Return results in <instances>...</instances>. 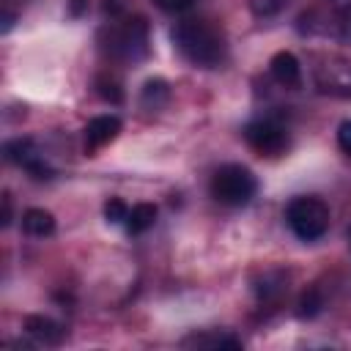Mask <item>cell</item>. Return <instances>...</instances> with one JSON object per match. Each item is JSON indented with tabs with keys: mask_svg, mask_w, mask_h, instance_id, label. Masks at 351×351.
<instances>
[{
	"mask_svg": "<svg viewBox=\"0 0 351 351\" xmlns=\"http://www.w3.org/2000/svg\"><path fill=\"white\" fill-rule=\"evenodd\" d=\"M173 41L178 47V52L200 69H217L225 60L228 44L225 36L217 25L206 22V19H184L173 27Z\"/></svg>",
	"mask_w": 351,
	"mask_h": 351,
	"instance_id": "6da1fadb",
	"label": "cell"
},
{
	"mask_svg": "<svg viewBox=\"0 0 351 351\" xmlns=\"http://www.w3.org/2000/svg\"><path fill=\"white\" fill-rule=\"evenodd\" d=\"M285 222H288V228L293 230L296 239L315 241L329 228V206L321 197H313V195L293 197L285 208Z\"/></svg>",
	"mask_w": 351,
	"mask_h": 351,
	"instance_id": "7a4b0ae2",
	"label": "cell"
},
{
	"mask_svg": "<svg viewBox=\"0 0 351 351\" xmlns=\"http://www.w3.org/2000/svg\"><path fill=\"white\" fill-rule=\"evenodd\" d=\"M211 197L222 206H244L252 200L258 181L250 167L244 165H222L211 176Z\"/></svg>",
	"mask_w": 351,
	"mask_h": 351,
	"instance_id": "3957f363",
	"label": "cell"
},
{
	"mask_svg": "<svg viewBox=\"0 0 351 351\" xmlns=\"http://www.w3.org/2000/svg\"><path fill=\"white\" fill-rule=\"evenodd\" d=\"M104 49L121 60H140L148 55V22L143 16L123 19L107 30Z\"/></svg>",
	"mask_w": 351,
	"mask_h": 351,
	"instance_id": "277c9868",
	"label": "cell"
},
{
	"mask_svg": "<svg viewBox=\"0 0 351 351\" xmlns=\"http://www.w3.org/2000/svg\"><path fill=\"white\" fill-rule=\"evenodd\" d=\"M244 140L258 156H280L288 148L285 129L271 118H258L244 126Z\"/></svg>",
	"mask_w": 351,
	"mask_h": 351,
	"instance_id": "5b68a950",
	"label": "cell"
},
{
	"mask_svg": "<svg viewBox=\"0 0 351 351\" xmlns=\"http://www.w3.org/2000/svg\"><path fill=\"white\" fill-rule=\"evenodd\" d=\"M3 154H5V159H8L11 165L25 167V170H27L33 178H38V181H47V178L55 176V170L44 162V156L38 154V148H36V143H33L30 137H14V140H8V143L3 145Z\"/></svg>",
	"mask_w": 351,
	"mask_h": 351,
	"instance_id": "8992f818",
	"label": "cell"
},
{
	"mask_svg": "<svg viewBox=\"0 0 351 351\" xmlns=\"http://www.w3.org/2000/svg\"><path fill=\"white\" fill-rule=\"evenodd\" d=\"M269 71H271V77H274L282 88H299V85H302V63H299V58H296L293 52H288V49L271 55Z\"/></svg>",
	"mask_w": 351,
	"mask_h": 351,
	"instance_id": "52a82bcc",
	"label": "cell"
},
{
	"mask_svg": "<svg viewBox=\"0 0 351 351\" xmlns=\"http://www.w3.org/2000/svg\"><path fill=\"white\" fill-rule=\"evenodd\" d=\"M118 132H121V118L118 115H96L85 126V145L90 151H96V148L112 143L118 137Z\"/></svg>",
	"mask_w": 351,
	"mask_h": 351,
	"instance_id": "ba28073f",
	"label": "cell"
},
{
	"mask_svg": "<svg viewBox=\"0 0 351 351\" xmlns=\"http://www.w3.org/2000/svg\"><path fill=\"white\" fill-rule=\"evenodd\" d=\"M25 329H27V335L33 340H38L44 346H58L66 337V329L58 321H52L49 315H27L25 318Z\"/></svg>",
	"mask_w": 351,
	"mask_h": 351,
	"instance_id": "9c48e42d",
	"label": "cell"
},
{
	"mask_svg": "<svg viewBox=\"0 0 351 351\" xmlns=\"http://www.w3.org/2000/svg\"><path fill=\"white\" fill-rule=\"evenodd\" d=\"M22 230L33 239H47L55 233V217L47 208H27L22 214Z\"/></svg>",
	"mask_w": 351,
	"mask_h": 351,
	"instance_id": "30bf717a",
	"label": "cell"
},
{
	"mask_svg": "<svg viewBox=\"0 0 351 351\" xmlns=\"http://www.w3.org/2000/svg\"><path fill=\"white\" fill-rule=\"evenodd\" d=\"M167 99H170V85L162 77H151L140 90V104L145 110H162L167 104Z\"/></svg>",
	"mask_w": 351,
	"mask_h": 351,
	"instance_id": "8fae6325",
	"label": "cell"
},
{
	"mask_svg": "<svg viewBox=\"0 0 351 351\" xmlns=\"http://www.w3.org/2000/svg\"><path fill=\"white\" fill-rule=\"evenodd\" d=\"M154 222H156V206L154 203H137V206L129 208V217H126L123 225L132 236H140L148 228H154Z\"/></svg>",
	"mask_w": 351,
	"mask_h": 351,
	"instance_id": "7c38bea8",
	"label": "cell"
},
{
	"mask_svg": "<svg viewBox=\"0 0 351 351\" xmlns=\"http://www.w3.org/2000/svg\"><path fill=\"white\" fill-rule=\"evenodd\" d=\"M181 346H197V348H241V340L225 332H206V335H189L181 340Z\"/></svg>",
	"mask_w": 351,
	"mask_h": 351,
	"instance_id": "4fadbf2b",
	"label": "cell"
},
{
	"mask_svg": "<svg viewBox=\"0 0 351 351\" xmlns=\"http://www.w3.org/2000/svg\"><path fill=\"white\" fill-rule=\"evenodd\" d=\"M321 310H324V296H321V291H318V288L302 291V296H299V302H296V315H299V318H315Z\"/></svg>",
	"mask_w": 351,
	"mask_h": 351,
	"instance_id": "5bb4252c",
	"label": "cell"
},
{
	"mask_svg": "<svg viewBox=\"0 0 351 351\" xmlns=\"http://www.w3.org/2000/svg\"><path fill=\"white\" fill-rule=\"evenodd\" d=\"M96 93H99L104 101H110V104H121V101H123V88H121V82L112 80V77H99V80H96Z\"/></svg>",
	"mask_w": 351,
	"mask_h": 351,
	"instance_id": "9a60e30c",
	"label": "cell"
},
{
	"mask_svg": "<svg viewBox=\"0 0 351 351\" xmlns=\"http://www.w3.org/2000/svg\"><path fill=\"white\" fill-rule=\"evenodd\" d=\"M126 217H129V206H126L121 197H110V200L104 203V219H107V222L118 225V222H126Z\"/></svg>",
	"mask_w": 351,
	"mask_h": 351,
	"instance_id": "2e32d148",
	"label": "cell"
},
{
	"mask_svg": "<svg viewBox=\"0 0 351 351\" xmlns=\"http://www.w3.org/2000/svg\"><path fill=\"white\" fill-rule=\"evenodd\" d=\"M335 30H337V38H340V41L351 44V3L337 11V16H335Z\"/></svg>",
	"mask_w": 351,
	"mask_h": 351,
	"instance_id": "e0dca14e",
	"label": "cell"
},
{
	"mask_svg": "<svg viewBox=\"0 0 351 351\" xmlns=\"http://www.w3.org/2000/svg\"><path fill=\"white\" fill-rule=\"evenodd\" d=\"M250 8H252V14L255 16H274V14H280L282 8H285V0H250Z\"/></svg>",
	"mask_w": 351,
	"mask_h": 351,
	"instance_id": "ac0fdd59",
	"label": "cell"
},
{
	"mask_svg": "<svg viewBox=\"0 0 351 351\" xmlns=\"http://www.w3.org/2000/svg\"><path fill=\"white\" fill-rule=\"evenodd\" d=\"M337 145L343 154L351 156V118H346L340 126H337Z\"/></svg>",
	"mask_w": 351,
	"mask_h": 351,
	"instance_id": "d6986e66",
	"label": "cell"
},
{
	"mask_svg": "<svg viewBox=\"0 0 351 351\" xmlns=\"http://www.w3.org/2000/svg\"><path fill=\"white\" fill-rule=\"evenodd\" d=\"M154 5L159 11H167V14H176V11H184L192 5V0H154Z\"/></svg>",
	"mask_w": 351,
	"mask_h": 351,
	"instance_id": "ffe728a7",
	"label": "cell"
},
{
	"mask_svg": "<svg viewBox=\"0 0 351 351\" xmlns=\"http://www.w3.org/2000/svg\"><path fill=\"white\" fill-rule=\"evenodd\" d=\"M11 225V195L3 192V228Z\"/></svg>",
	"mask_w": 351,
	"mask_h": 351,
	"instance_id": "44dd1931",
	"label": "cell"
},
{
	"mask_svg": "<svg viewBox=\"0 0 351 351\" xmlns=\"http://www.w3.org/2000/svg\"><path fill=\"white\" fill-rule=\"evenodd\" d=\"M85 5H88V0H71V3H69V11H71V16H80V14L85 11Z\"/></svg>",
	"mask_w": 351,
	"mask_h": 351,
	"instance_id": "7402d4cb",
	"label": "cell"
},
{
	"mask_svg": "<svg viewBox=\"0 0 351 351\" xmlns=\"http://www.w3.org/2000/svg\"><path fill=\"white\" fill-rule=\"evenodd\" d=\"M348 247H351V228H348Z\"/></svg>",
	"mask_w": 351,
	"mask_h": 351,
	"instance_id": "603a6c76",
	"label": "cell"
}]
</instances>
